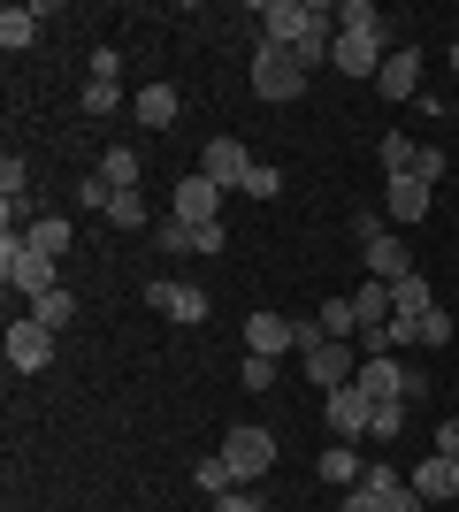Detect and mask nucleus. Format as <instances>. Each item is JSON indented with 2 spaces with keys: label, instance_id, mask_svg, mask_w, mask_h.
I'll return each mask as SVG.
<instances>
[{
  "label": "nucleus",
  "instance_id": "nucleus-1",
  "mask_svg": "<svg viewBox=\"0 0 459 512\" xmlns=\"http://www.w3.org/2000/svg\"><path fill=\"white\" fill-rule=\"evenodd\" d=\"M299 352H306V383H314V390H345L352 375H360V360H352V344L322 337L314 321H299Z\"/></svg>",
  "mask_w": 459,
  "mask_h": 512
},
{
  "label": "nucleus",
  "instance_id": "nucleus-2",
  "mask_svg": "<svg viewBox=\"0 0 459 512\" xmlns=\"http://www.w3.org/2000/svg\"><path fill=\"white\" fill-rule=\"evenodd\" d=\"M253 92H261V100H299V92H306L299 54L276 46V39H261V46H253Z\"/></svg>",
  "mask_w": 459,
  "mask_h": 512
},
{
  "label": "nucleus",
  "instance_id": "nucleus-3",
  "mask_svg": "<svg viewBox=\"0 0 459 512\" xmlns=\"http://www.w3.org/2000/svg\"><path fill=\"white\" fill-rule=\"evenodd\" d=\"M0 276H8V291H23V299H46V291H54V260L31 253V245L8 230L0 237Z\"/></svg>",
  "mask_w": 459,
  "mask_h": 512
},
{
  "label": "nucleus",
  "instance_id": "nucleus-4",
  "mask_svg": "<svg viewBox=\"0 0 459 512\" xmlns=\"http://www.w3.org/2000/svg\"><path fill=\"white\" fill-rule=\"evenodd\" d=\"M222 459H230L238 482H261V474L276 467V436H268V428H230V436H222Z\"/></svg>",
  "mask_w": 459,
  "mask_h": 512
},
{
  "label": "nucleus",
  "instance_id": "nucleus-5",
  "mask_svg": "<svg viewBox=\"0 0 459 512\" xmlns=\"http://www.w3.org/2000/svg\"><path fill=\"white\" fill-rule=\"evenodd\" d=\"M314 23H329V8H314V0H268V8H261V39L299 46Z\"/></svg>",
  "mask_w": 459,
  "mask_h": 512
},
{
  "label": "nucleus",
  "instance_id": "nucleus-6",
  "mask_svg": "<svg viewBox=\"0 0 459 512\" xmlns=\"http://www.w3.org/2000/svg\"><path fill=\"white\" fill-rule=\"evenodd\" d=\"M383 31H337V46H329V69H345V77H383Z\"/></svg>",
  "mask_w": 459,
  "mask_h": 512
},
{
  "label": "nucleus",
  "instance_id": "nucleus-7",
  "mask_svg": "<svg viewBox=\"0 0 459 512\" xmlns=\"http://www.w3.org/2000/svg\"><path fill=\"white\" fill-rule=\"evenodd\" d=\"M368 421H375V398H368L360 383L329 390V428H337V444H360V436H368Z\"/></svg>",
  "mask_w": 459,
  "mask_h": 512
},
{
  "label": "nucleus",
  "instance_id": "nucleus-8",
  "mask_svg": "<svg viewBox=\"0 0 459 512\" xmlns=\"http://www.w3.org/2000/svg\"><path fill=\"white\" fill-rule=\"evenodd\" d=\"M8 367H16V375H39V367H54V329H39V321L23 314L16 329H8Z\"/></svg>",
  "mask_w": 459,
  "mask_h": 512
},
{
  "label": "nucleus",
  "instance_id": "nucleus-9",
  "mask_svg": "<svg viewBox=\"0 0 459 512\" xmlns=\"http://www.w3.org/2000/svg\"><path fill=\"white\" fill-rule=\"evenodd\" d=\"M169 214H176V222H192V230H199V222H222V184H207V176L192 169L184 184H176Z\"/></svg>",
  "mask_w": 459,
  "mask_h": 512
},
{
  "label": "nucleus",
  "instance_id": "nucleus-10",
  "mask_svg": "<svg viewBox=\"0 0 459 512\" xmlns=\"http://www.w3.org/2000/svg\"><path fill=\"white\" fill-rule=\"evenodd\" d=\"M352 383L383 406V398H414V367H398L391 352H375V360H360V375H352Z\"/></svg>",
  "mask_w": 459,
  "mask_h": 512
},
{
  "label": "nucleus",
  "instance_id": "nucleus-11",
  "mask_svg": "<svg viewBox=\"0 0 459 512\" xmlns=\"http://www.w3.org/2000/svg\"><path fill=\"white\" fill-rule=\"evenodd\" d=\"M199 176H207V184H222V192H245V176H253V153H245L238 138H215V146H207V161H199Z\"/></svg>",
  "mask_w": 459,
  "mask_h": 512
},
{
  "label": "nucleus",
  "instance_id": "nucleus-12",
  "mask_svg": "<svg viewBox=\"0 0 459 512\" xmlns=\"http://www.w3.org/2000/svg\"><path fill=\"white\" fill-rule=\"evenodd\" d=\"M360 253H368V276H375V283L414 276V253H406V237H398V230H375L368 245H360Z\"/></svg>",
  "mask_w": 459,
  "mask_h": 512
},
{
  "label": "nucleus",
  "instance_id": "nucleus-13",
  "mask_svg": "<svg viewBox=\"0 0 459 512\" xmlns=\"http://www.w3.org/2000/svg\"><path fill=\"white\" fill-rule=\"evenodd\" d=\"M375 85H383V100H421V46H391Z\"/></svg>",
  "mask_w": 459,
  "mask_h": 512
},
{
  "label": "nucleus",
  "instance_id": "nucleus-14",
  "mask_svg": "<svg viewBox=\"0 0 459 512\" xmlns=\"http://www.w3.org/2000/svg\"><path fill=\"white\" fill-rule=\"evenodd\" d=\"M146 306L169 321H207V291H192V283H146Z\"/></svg>",
  "mask_w": 459,
  "mask_h": 512
},
{
  "label": "nucleus",
  "instance_id": "nucleus-15",
  "mask_svg": "<svg viewBox=\"0 0 459 512\" xmlns=\"http://www.w3.org/2000/svg\"><path fill=\"white\" fill-rule=\"evenodd\" d=\"M291 344H299V321H284V314H253L245 321V352L276 360V352H291Z\"/></svg>",
  "mask_w": 459,
  "mask_h": 512
},
{
  "label": "nucleus",
  "instance_id": "nucleus-16",
  "mask_svg": "<svg viewBox=\"0 0 459 512\" xmlns=\"http://www.w3.org/2000/svg\"><path fill=\"white\" fill-rule=\"evenodd\" d=\"M414 490L429 497V505H444V497H459V467L444 459V451H429V459L414 467Z\"/></svg>",
  "mask_w": 459,
  "mask_h": 512
},
{
  "label": "nucleus",
  "instance_id": "nucleus-17",
  "mask_svg": "<svg viewBox=\"0 0 459 512\" xmlns=\"http://www.w3.org/2000/svg\"><path fill=\"white\" fill-rule=\"evenodd\" d=\"M352 314H360V337H368V329H383V321H391L398 314V306H391V283H360V291H352Z\"/></svg>",
  "mask_w": 459,
  "mask_h": 512
},
{
  "label": "nucleus",
  "instance_id": "nucleus-18",
  "mask_svg": "<svg viewBox=\"0 0 459 512\" xmlns=\"http://www.w3.org/2000/svg\"><path fill=\"white\" fill-rule=\"evenodd\" d=\"M383 184H391V214L398 222H421V214H429V192H437V184H421V176H383Z\"/></svg>",
  "mask_w": 459,
  "mask_h": 512
},
{
  "label": "nucleus",
  "instance_id": "nucleus-19",
  "mask_svg": "<svg viewBox=\"0 0 459 512\" xmlns=\"http://www.w3.org/2000/svg\"><path fill=\"white\" fill-rule=\"evenodd\" d=\"M391 306H398V314H406V321H421V314H429V306H437V291H429V276H421V268H414V276H398V283H391Z\"/></svg>",
  "mask_w": 459,
  "mask_h": 512
},
{
  "label": "nucleus",
  "instance_id": "nucleus-20",
  "mask_svg": "<svg viewBox=\"0 0 459 512\" xmlns=\"http://www.w3.org/2000/svg\"><path fill=\"white\" fill-rule=\"evenodd\" d=\"M138 123H146V130H169L176 123V85H138Z\"/></svg>",
  "mask_w": 459,
  "mask_h": 512
},
{
  "label": "nucleus",
  "instance_id": "nucleus-21",
  "mask_svg": "<svg viewBox=\"0 0 459 512\" xmlns=\"http://www.w3.org/2000/svg\"><path fill=\"white\" fill-rule=\"evenodd\" d=\"M23 245H31V253H46V260H62V253H69V222H54V214H39V222L23 230Z\"/></svg>",
  "mask_w": 459,
  "mask_h": 512
},
{
  "label": "nucleus",
  "instance_id": "nucleus-22",
  "mask_svg": "<svg viewBox=\"0 0 459 512\" xmlns=\"http://www.w3.org/2000/svg\"><path fill=\"white\" fill-rule=\"evenodd\" d=\"M360 474H368V459H360V451H352V444L322 451V482H337V490H352V482H360Z\"/></svg>",
  "mask_w": 459,
  "mask_h": 512
},
{
  "label": "nucleus",
  "instance_id": "nucleus-23",
  "mask_svg": "<svg viewBox=\"0 0 459 512\" xmlns=\"http://www.w3.org/2000/svg\"><path fill=\"white\" fill-rule=\"evenodd\" d=\"M314 329H322V337H360V314H352V299H322V314H314Z\"/></svg>",
  "mask_w": 459,
  "mask_h": 512
},
{
  "label": "nucleus",
  "instance_id": "nucleus-24",
  "mask_svg": "<svg viewBox=\"0 0 459 512\" xmlns=\"http://www.w3.org/2000/svg\"><path fill=\"white\" fill-rule=\"evenodd\" d=\"M39 39V8H0V46L16 54V46Z\"/></svg>",
  "mask_w": 459,
  "mask_h": 512
},
{
  "label": "nucleus",
  "instance_id": "nucleus-25",
  "mask_svg": "<svg viewBox=\"0 0 459 512\" xmlns=\"http://www.w3.org/2000/svg\"><path fill=\"white\" fill-rule=\"evenodd\" d=\"M100 176H108L115 192H138V153H131V146H108V161H100Z\"/></svg>",
  "mask_w": 459,
  "mask_h": 512
},
{
  "label": "nucleus",
  "instance_id": "nucleus-26",
  "mask_svg": "<svg viewBox=\"0 0 459 512\" xmlns=\"http://www.w3.org/2000/svg\"><path fill=\"white\" fill-rule=\"evenodd\" d=\"M69 314H77V299H69L62 283H54V291H46V299H31V321H39V329H62Z\"/></svg>",
  "mask_w": 459,
  "mask_h": 512
},
{
  "label": "nucleus",
  "instance_id": "nucleus-27",
  "mask_svg": "<svg viewBox=\"0 0 459 512\" xmlns=\"http://www.w3.org/2000/svg\"><path fill=\"white\" fill-rule=\"evenodd\" d=\"M398 428H406V398H383L375 421H368V436H375V444H398Z\"/></svg>",
  "mask_w": 459,
  "mask_h": 512
},
{
  "label": "nucleus",
  "instance_id": "nucleus-28",
  "mask_svg": "<svg viewBox=\"0 0 459 512\" xmlns=\"http://www.w3.org/2000/svg\"><path fill=\"white\" fill-rule=\"evenodd\" d=\"M222 490H238V474H230V459H199V497H222Z\"/></svg>",
  "mask_w": 459,
  "mask_h": 512
},
{
  "label": "nucleus",
  "instance_id": "nucleus-29",
  "mask_svg": "<svg viewBox=\"0 0 459 512\" xmlns=\"http://www.w3.org/2000/svg\"><path fill=\"white\" fill-rule=\"evenodd\" d=\"M153 245H161L169 260H184V253H192V222H176V214H169V222L153 230Z\"/></svg>",
  "mask_w": 459,
  "mask_h": 512
},
{
  "label": "nucleus",
  "instance_id": "nucleus-30",
  "mask_svg": "<svg viewBox=\"0 0 459 512\" xmlns=\"http://www.w3.org/2000/svg\"><path fill=\"white\" fill-rule=\"evenodd\" d=\"M414 138H398V130H391V138H383V176H406V169H414Z\"/></svg>",
  "mask_w": 459,
  "mask_h": 512
},
{
  "label": "nucleus",
  "instance_id": "nucleus-31",
  "mask_svg": "<svg viewBox=\"0 0 459 512\" xmlns=\"http://www.w3.org/2000/svg\"><path fill=\"white\" fill-rule=\"evenodd\" d=\"M414 344H452V314H444V306H429V314L414 321Z\"/></svg>",
  "mask_w": 459,
  "mask_h": 512
},
{
  "label": "nucleus",
  "instance_id": "nucleus-32",
  "mask_svg": "<svg viewBox=\"0 0 459 512\" xmlns=\"http://www.w3.org/2000/svg\"><path fill=\"white\" fill-rule=\"evenodd\" d=\"M337 31H383V16H375L368 0H345V8H337Z\"/></svg>",
  "mask_w": 459,
  "mask_h": 512
},
{
  "label": "nucleus",
  "instance_id": "nucleus-33",
  "mask_svg": "<svg viewBox=\"0 0 459 512\" xmlns=\"http://www.w3.org/2000/svg\"><path fill=\"white\" fill-rule=\"evenodd\" d=\"M276 192H284V169L253 161V176H245V199H276Z\"/></svg>",
  "mask_w": 459,
  "mask_h": 512
},
{
  "label": "nucleus",
  "instance_id": "nucleus-34",
  "mask_svg": "<svg viewBox=\"0 0 459 512\" xmlns=\"http://www.w3.org/2000/svg\"><path fill=\"white\" fill-rule=\"evenodd\" d=\"M108 222H115V230H138V222H146V199H138V192H115Z\"/></svg>",
  "mask_w": 459,
  "mask_h": 512
},
{
  "label": "nucleus",
  "instance_id": "nucleus-35",
  "mask_svg": "<svg viewBox=\"0 0 459 512\" xmlns=\"http://www.w3.org/2000/svg\"><path fill=\"white\" fill-rule=\"evenodd\" d=\"M115 100H123V85H108V77L85 85V115H115Z\"/></svg>",
  "mask_w": 459,
  "mask_h": 512
},
{
  "label": "nucleus",
  "instance_id": "nucleus-36",
  "mask_svg": "<svg viewBox=\"0 0 459 512\" xmlns=\"http://www.w3.org/2000/svg\"><path fill=\"white\" fill-rule=\"evenodd\" d=\"M77 207H100V214H108L115 207V184H108V176H85V184H77Z\"/></svg>",
  "mask_w": 459,
  "mask_h": 512
},
{
  "label": "nucleus",
  "instance_id": "nucleus-37",
  "mask_svg": "<svg viewBox=\"0 0 459 512\" xmlns=\"http://www.w3.org/2000/svg\"><path fill=\"white\" fill-rule=\"evenodd\" d=\"M406 176H421V184H444V146H421Z\"/></svg>",
  "mask_w": 459,
  "mask_h": 512
},
{
  "label": "nucleus",
  "instance_id": "nucleus-38",
  "mask_svg": "<svg viewBox=\"0 0 459 512\" xmlns=\"http://www.w3.org/2000/svg\"><path fill=\"white\" fill-rule=\"evenodd\" d=\"M360 482H368L375 497H391V490H406V482H398V474H391V459H368V474H360Z\"/></svg>",
  "mask_w": 459,
  "mask_h": 512
},
{
  "label": "nucleus",
  "instance_id": "nucleus-39",
  "mask_svg": "<svg viewBox=\"0 0 459 512\" xmlns=\"http://www.w3.org/2000/svg\"><path fill=\"white\" fill-rule=\"evenodd\" d=\"M222 245H230V230H222V222H199V230H192V253H207V260H215Z\"/></svg>",
  "mask_w": 459,
  "mask_h": 512
},
{
  "label": "nucleus",
  "instance_id": "nucleus-40",
  "mask_svg": "<svg viewBox=\"0 0 459 512\" xmlns=\"http://www.w3.org/2000/svg\"><path fill=\"white\" fill-rule=\"evenodd\" d=\"M337 512H383V497H375V490H368V482H352V490H345V497H337Z\"/></svg>",
  "mask_w": 459,
  "mask_h": 512
},
{
  "label": "nucleus",
  "instance_id": "nucleus-41",
  "mask_svg": "<svg viewBox=\"0 0 459 512\" xmlns=\"http://www.w3.org/2000/svg\"><path fill=\"white\" fill-rule=\"evenodd\" d=\"M276 383V360H261V352H245V390H268Z\"/></svg>",
  "mask_w": 459,
  "mask_h": 512
},
{
  "label": "nucleus",
  "instance_id": "nucleus-42",
  "mask_svg": "<svg viewBox=\"0 0 459 512\" xmlns=\"http://www.w3.org/2000/svg\"><path fill=\"white\" fill-rule=\"evenodd\" d=\"M383 512H429V497H421L414 482H406V490H391V497H383Z\"/></svg>",
  "mask_w": 459,
  "mask_h": 512
},
{
  "label": "nucleus",
  "instance_id": "nucleus-43",
  "mask_svg": "<svg viewBox=\"0 0 459 512\" xmlns=\"http://www.w3.org/2000/svg\"><path fill=\"white\" fill-rule=\"evenodd\" d=\"M215 512H261V497L238 482V490H222V497H215Z\"/></svg>",
  "mask_w": 459,
  "mask_h": 512
},
{
  "label": "nucleus",
  "instance_id": "nucleus-44",
  "mask_svg": "<svg viewBox=\"0 0 459 512\" xmlns=\"http://www.w3.org/2000/svg\"><path fill=\"white\" fill-rule=\"evenodd\" d=\"M0 192H8V199H23V161H16V153L0 161Z\"/></svg>",
  "mask_w": 459,
  "mask_h": 512
},
{
  "label": "nucleus",
  "instance_id": "nucleus-45",
  "mask_svg": "<svg viewBox=\"0 0 459 512\" xmlns=\"http://www.w3.org/2000/svg\"><path fill=\"white\" fill-rule=\"evenodd\" d=\"M437 451H444V459L459 467V421H444V428H437Z\"/></svg>",
  "mask_w": 459,
  "mask_h": 512
},
{
  "label": "nucleus",
  "instance_id": "nucleus-46",
  "mask_svg": "<svg viewBox=\"0 0 459 512\" xmlns=\"http://www.w3.org/2000/svg\"><path fill=\"white\" fill-rule=\"evenodd\" d=\"M452 77H459V39H452Z\"/></svg>",
  "mask_w": 459,
  "mask_h": 512
}]
</instances>
